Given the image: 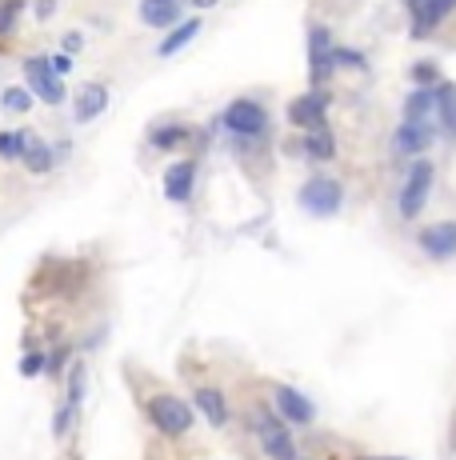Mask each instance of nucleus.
I'll return each mask as SVG.
<instances>
[{"label":"nucleus","mask_w":456,"mask_h":460,"mask_svg":"<svg viewBox=\"0 0 456 460\" xmlns=\"http://www.w3.org/2000/svg\"><path fill=\"white\" fill-rule=\"evenodd\" d=\"M149 421L157 424L165 437H185L193 429V408L180 396H152L149 400Z\"/></svg>","instance_id":"obj_1"},{"label":"nucleus","mask_w":456,"mask_h":460,"mask_svg":"<svg viewBox=\"0 0 456 460\" xmlns=\"http://www.w3.org/2000/svg\"><path fill=\"white\" fill-rule=\"evenodd\" d=\"M433 176L436 173H433V165H428V160H417V165L409 168V176H404V184H400V217L404 220L420 217L428 192H433Z\"/></svg>","instance_id":"obj_2"},{"label":"nucleus","mask_w":456,"mask_h":460,"mask_svg":"<svg viewBox=\"0 0 456 460\" xmlns=\"http://www.w3.org/2000/svg\"><path fill=\"white\" fill-rule=\"evenodd\" d=\"M253 429H256V440H261L264 456H272V460H297V445H292L288 429L272 413H256L253 416Z\"/></svg>","instance_id":"obj_3"},{"label":"nucleus","mask_w":456,"mask_h":460,"mask_svg":"<svg viewBox=\"0 0 456 460\" xmlns=\"http://www.w3.org/2000/svg\"><path fill=\"white\" fill-rule=\"evenodd\" d=\"M225 129L232 136H240V141H248V136H261L264 132V124H269V113H264L256 100H248V97H240V100H232V105L225 108Z\"/></svg>","instance_id":"obj_4"},{"label":"nucleus","mask_w":456,"mask_h":460,"mask_svg":"<svg viewBox=\"0 0 456 460\" xmlns=\"http://www.w3.org/2000/svg\"><path fill=\"white\" fill-rule=\"evenodd\" d=\"M344 204V189L340 181H329V176H316L300 189V209H308L313 217H332Z\"/></svg>","instance_id":"obj_5"},{"label":"nucleus","mask_w":456,"mask_h":460,"mask_svg":"<svg viewBox=\"0 0 456 460\" xmlns=\"http://www.w3.org/2000/svg\"><path fill=\"white\" fill-rule=\"evenodd\" d=\"M24 76H29V89L37 92L45 105H60V100H65V81L53 72L48 56H29V61H24Z\"/></svg>","instance_id":"obj_6"},{"label":"nucleus","mask_w":456,"mask_h":460,"mask_svg":"<svg viewBox=\"0 0 456 460\" xmlns=\"http://www.w3.org/2000/svg\"><path fill=\"white\" fill-rule=\"evenodd\" d=\"M332 37H329V29L324 24H316L313 32H308V64H313V81L316 84H324L329 81V72H337L332 68Z\"/></svg>","instance_id":"obj_7"},{"label":"nucleus","mask_w":456,"mask_h":460,"mask_svg":"<svg viewBox=\"0 0 456 460\" xmlns=\"http://www.w3.org/2000/svg\"><path fill=\"white\" fill-rule=\"evenodd\" d=\"M433 132H436V129H428V124L400 121V129L392 132V152H397V157H417V152H425V149H428Z\"/></svg>","instance_id":"obj_8"},{"label":"nucleus","mask_w":456,"mask_h":460,"mask_svg":"<svg viewBox=\"0 0 456 460\" xmlns=\"http://www.w3.org/2000/svg\"><path fill=\"white\" fill-rule=\"evenodd\" d=\"M288 121L297 129H324V97L321 92H305L288 105Z\"/></svg>","instance_id":"obj_9"},{"label":"nucleus","mask_w":456,"mask_h":460,"mask_svg":"<svg viewBox=\"0 0 456 460\" xmlns=\"http://www.w3.org/2000/svg\"><path fill=\"white\" fill-rule=\"evenodd\" d=\"M452 8H456V0H420V8H412V37L425 40Z\"/></svg>","instance_id":"obj_10"},{"label":"nucleus","mask_w":456,"mask_h":460,"mask_svg":"<svg viewBox=\"0 0 456 460\" xmlns=\"http://www.w3.org/2000/svg\"><path fill=\"white\" fill-rule=\"evenodd\" d=\"M420 249H425L433 260H449L456 252V225L444 220V225L425 228V233H420Z\"/></svg>","instance_id":"obj_11"},{"label":"nucleus","mask_w":456,"mask_h":460,"mask_svg":"<svg viewBox=\"0 0 456 460\" xmlns=\"http://www.w3.org/2000/svg\"><path fill=\"white\" fill-rule=\"evenodd\" d=\"M193 184H196V165L193 160H176V165L165 173V197L172 204H185L193 197Z\"/></svg>","instance_id":"obj_12"},{"label":"nucleus","mask_w":456,"mask_h":460,"mask_svg":"<svg viewBox=\"0 0 456 460\" xmlns=\"http://www.w3.org/2000/svg\"><path fill=\"white\" fill-rule=\"evenodd\" d=\"M277 408H280V416H285V421H292V424H308L316 416V408H313V400L308 396H300L297 388H288V385H280L277 393Z\"/></svg>","instance_id":"obj_13"},{"label":"nucleus","mask_w":456,"mask_h":460,"mask_svg":"<svg viewBox=\"0 0 456 460\" xmlns=\"http://www.w3.org/2000/svg\"><path fill=\"white\" fill-rule=\"evenodd\" d=\"M433 105H436V129H444V136L456 141V84H449V81L436 84Z\"/></svg>","instance_id":"obj_14"},{"label":"nucleus","mask_w":456,"mask_h":460,"mask_svg":"<svg viewBox=\"0 0 456 460\" xmlns=\"http://www.w3.org/2000/svg\"><path fill=\"white\" fill-rule=\"evenodd\" d=\"M180 8L185 0H141V21L149 29H172L180 21Z\"/></svg>","instance_id":"obj_15"},{"label":"nucleus","mask_w":456,"mask_h":460,"mask_svg":"<svg viewBox=\"0 0 456 460\" xmlns=\"http://www.w3.org/2000/svg\"><path fill=\"white\" fill-rule=\"evenodd\" d=\"M105 108H108V89L105 84H84L81 97H76V121L89 124V121H97Z\"/></svg>","instance_id":"obj_16"},{"label":"nucleus","mask_w":456,"mask_h":460,"mask_svg":"<svg viewBox=\"0 0 456 460\" xmlns=\"http://www.w3.org/2000/svg\"><path fill=\"white\" fill-rule=\"evenodd\" d=\"M404 121H417L436 129V105H433V89H412L404 100Z\"/></svg>","instance_id":"obj_17"},{"label":"nucleus","mask_w":456,"mask_h":460,"mask_svg":"<svg viewBox=\"0 0 456 460\" xmlns=\"http://www.w3.org/2000/svg\"><path fill=\"white\" fill-rule=\"evenodd\" d=\"M21 160H24V168L29 173H48V168L56 165V157H53V149H48L45 141H37V136H24V152H21Z\"/></svg>","instance_id":"obj_18"},{"label":"nucleus","mask_w":456,"mask_h":460,"mask_svg":"<svg viewBox=\"0 0 456 460\" xmlns=\"http://www.w3.org/2000/svg\"><path fill=\"white\" fill-rule=\"evenodd\" d=\"M196 32H201V21H196V16H193V21H176V24H172V29H168V37L160 40V48H157V53H160V56L180 53V48H185L188 40L196 37Z\"/></svg>","instance_id":"obj_19"},{"label":"nucleus","mask_w":456,"mask_h":460,"mask_svg":"<svg viewBox=\"0 0 456 460\" xmlns=\"http://www.w3.org/2000/svg\"><path fill=\"white\" fill-rule=\"evenodd\" d=\"M196 408H201V413L209 416V424H217V429H225V424H228L225 396H220L217 388H196Z\"/></svg>","instance_id":"obj_20"},{"label":"nucleus","mask_w":456,"mask_h":460,"mask_svg":"<svg viewBox=\"0 0 456 460\" xmlns=\"http://www.w3.org/2000/svg\"><path fill=\"white\" fill-rule=\"evenodd\" d=\"M305 152H308L313 160H332V157H337V141L329 136V129H308Z\"/></svg>","instance_id":"obj_21"},{"label":"nucleus","mask_w":456,"mask_h":460,"mask_svg":"<svg viewBox=\"0 0 456 460\" xmlns=\"http://www.w3.org/2000/svg\"><path fill=\"white\" fill-rule=\"evenodd\" d=\"M21 13H24V0H0V37L16 29Z\"/></svg>","instance_id":"obj_22"},{"label":"nucleus","mask_w":456,"mask_h":460,"mask_svg":"<svg viewBox=\"0 0 456 460\" xmlns=\"http://www.w3.org/2000/svg\"><path fill=\"white\" fill-rule=\"evenodd\" d=\"M0 105H4L8 113H29V108H32V92L29 89H4Z\"/></svg>","instance_id":"obj_23"},{"label":"nucleus","mask_w":456,"mask_h":460,"mask_svg":"<svg viewBox=\"0 0 456 460\" xmlns=\"http://www.w3.org/2000/svg\"><path fill=\"white\" fill-rule=\"evenodd\" d=\"M29 132H0V160H21Z\"/></svg>","instance_id":"obj_24"},{"label":"nucleus","mask_w":456,"mask_h":460,"mask_svg":"<svg viewBox=\"0 0 456 460\" xmlns=\"http://www.w3.org/2000/svg\"><path fill=\"white\" fill-rule=\"evenodd\" d=\"M332 68H360V72H365L368 61L357 53V48H332Z\"/></svg>","instance_id":"obj_25"},{"label":"nucleus","mask_w":456,"mask_h":460,"mask_svg":"<svg viewBox=\"0 0 456 460\" xmlns=\"http://www.w3.org/2000/svg\"><path fill=\"white\" fill-rule=\"evenodd\" d=\"M412 81H417V89H433V84H441V68L436 64H412Z\"/></svg>","instance_id":"obj_26"},{"label":"nucleus","mask_w":456,"mask_h":460,"mask_svg":"<svg viewBox=\"0 0 456 460\" xmlns=\"http://www.w3.org/2000/svg\"><path fill=\"white\" fill-rule=\"evenodd\" d=\"M176 141H185V129H180V124H168V129L152 132V144H157V149H172Z\"/></svg>","instance_id":"obj_27"},{"label":"nucleus","mask_w":456,"mask_h":460,"mask_svg":"<svg viewBox=\"0 0 456 460\" xmlns=\"http://www.w3.org/2000/svg\"><path fill=\"white\" fill-rule=\"evenodd\" d=\"M40 369H45V356H40V353H29V356L21 361V372H24V377H37Z\"/></svg>","instance_id":"obj_28"},{"label":"nucleus","mask_w":456,"mask_h":460,"mask_svg":"<svg viewBox=\"0 0 456 460\" xmlns=\"http://www.w3.org/2000/svg\"><path fill=\"white\" fill-rule=\"evenodd\" d=\"M48 64H53V72H56V76L73 72V56H68V53H56V56H53V61H48Z\"/></svg>","instance_id":"obj_29"},{"label":"nucleus","mask_w":456,"mask_h":460,"mask_svg":"<svg viewBox=\"0 0 456 460\" xmlns=\"http://www.w3.org/2000/svg\"><path fill=\"white\" fill-rule=\"evenodd\" d=\"M53 13H56V0H37V16H40V21H48Z\"/></svg>","instance_id":"obj_30"},{"label":"nucleus","mask_w":456,"mask_h":460,"mask_svg":"<svg viewBox=\"0 0 456 460\" xmlns=\"http://www.w3.org/2000/svg\"><path fill=\"white\" fill-rule=\"evenodd\" d=\"M76 48H81V32H68V37H65V53H76Z\"/></svg>","instance_id":"obj_31"},{"label":"nucleus","mask_w":456,"mask_h":460,"mask_svg":"<svg viewBox=\"0 0 456 460\" xmlns=\"http://www.w3.org/2000/svg\"><path fill=\"white\" fill-rule=\"evenodd\" d=\"M193 4H196V8H212V4H217V0H193Z\"/></svg>","instance_id":"obj_32"},{"label":"nucleus","mask_w":456,"mask_h":460,"mask_svg":"<svg viewBox=\"0 0 456 460\" xmlns=\"http://www.w3.org/2000/svg\"><path fill=\"white\" fill-rule=\"evenodd\" d=\"M373 460H397V456H373Z\"/></svg>","instance_id":"obj_33"}]
</instances>
